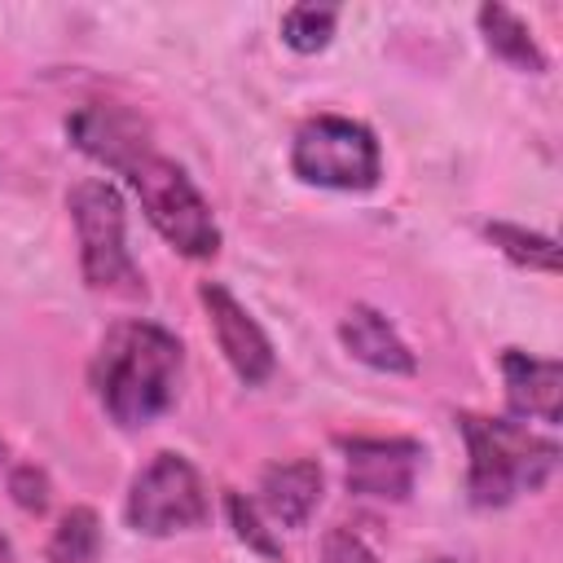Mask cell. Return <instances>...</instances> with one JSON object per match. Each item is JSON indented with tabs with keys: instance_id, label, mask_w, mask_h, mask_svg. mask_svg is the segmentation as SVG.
<instances>
[{
	"instance_id": "obj_1",
	"label": "cell",
	"mask_w": 563,
	"mask_h": 563,
	"mask_svg": "<svg viewBox=\"0 0 563 563\" xmlns=\"http://www.w3.org/2000/svg\"><path fill=\"white\" fill-rule=\"evenodd\" d=\"M180 343L154 321H119L97 356L92 387L119 427H145L176 400Z\"/></svg>"
},
{
	"instance_id": "obj_2",
	"label": "cell",
	"mask_w": 563,
	"mask_h": 563,
	"mask_svg": "<svg viewBox=\"0 0 563 563\" xmlns=\"http://www.w3.org/2000/svg\"><path fill=\"white\" fill-rule=\"evenodd\" d=\"M462 435L471 453V497L475 506H506L519 493H532L550 479L559 449L554 440L532 435L519 422L506 418H479L462 413Z\"/></svg>"
},
{
	"instance_id": "obj_3",
	"label": "cell",
	"mask_w": 563,
	"mask_h": 563,
	"mask_svg": "<svg viewBox=\"0 0 563 563\" xmlns=\"http://www.w3.org/2000/svg\"><path fill=\"white\" fill-rule=\"evenodd\" d=\"M123 176L132 180V189L141 194V207L150 216V224L189 260H207L220 251V229L211 220V207L202 202V194L194 189V180L185 176L180 163L163 158L154 145H145L141 154H132L123 163Z\"/></svg>"
},
{
	"instance_id": "obj_4",
	"label": "cell",
	"mask_w": 563,
	"mask_h": 563,
	"mask_svg": "<svg viewBox=\"0 0 563 563\" xmlns=\"http://www.w3.org/2000/svg\"><path fill=\"white\" fill-rule=\"evenodd\" d=\"M75 233H79V264H84V282L92 290L106 295H123L136 299L145 295V282L128 255L123 242V198L110 180H79L66 198Z\"/></svg>"
},
{
	"instance_id": "obj_5",
	"label": "cell",
	"mask_w": 563,
	"mask_h": 563,
	"mask_svg": "<svg viewBox=\"0 0 563 563\" xmlns=\"http://www.w3.org/2000/svg\"><path fill=\"white\" fill-rule=\"evenodd\" d=\"M290 167L308 185L325 189H369L378 180V141L365 123L343 114H317L295 132Z\"/></svg>"
},
{
	"instance_id": "obj_6",
	"label": "cell",
	"mask_w": 563,
	"mask_h": 563,
	"mask_svg": "<svg viewBox=\"0 0 563 563\" xmlns=\"http://www.w3.org/2000/svg\"><path fill=\"white\" fill-rule=\"evenodd\" d=\"M202 519H207L202 475L180 453H154V462L132 479L128 523L145 537H167V532H185Z\"/></svg>"
},
{
	"instance_id": "obj_7",
	"label": "cell",
	"mask_w": 563,
	"mask_h": 563,
	"mask_svg": "<svg viewBox=\"0 0 563 563\" xmlns=\"http://www.w3.org/2000/svg\"><path fill=\"white\" fill-rule=\"evenodd\" d=\"M202 308H207V321L216 330V343L224 352V361L233 365V374L242 383H264L273 374V347L264 339V330L255 325V317L220 286V282H202Z\"/></svg>"
},
{
	"instance_id": "obj_8",
	"label": "cell",
	"mask_w": 563,
	"mask_h": 563,
	"mask_svg": "<svg viewBox=\"0 0 563 563\" xmlns=\"http://www.w3.org/2000/svg\"><path fill=\"white\" fill-rule=\"evenodd\" d=\"M66 132H70V141L88 158H97V163H106L114 172H123V163L150 145L145 119L132 114L128 106H114V101H88V106H79L66 119Z\"/></svg>"
},
{
	"instance_id": "obj_9",
	"label": "cell",
	"mask_w": 563,
	"mask_h": 563,
	"mask_svg": "<svg viewBox=\"0 0 563 563\" xmlns=\"http://www.w3.org/2000/svg\"><path fill=\"white\" fill-rule=\"evenodd\" d=\"M347 453V488L361 497H383L400 501L413 488L418 471V444L413 440H343Z\"/></svg>"
},
{
	"instance_id": "obj_10",
	"label": "cell",
	"mask_w": 563,
	"mask_h": 563,
	"mask_svg": "<svg viewBox=\"0 0 563 563\" xmlns=\"http://www.w3.org/2000/svg\"><path fill=\"white\" fill-rule=\"evenodd\" d=\"M501 374H506V400L519 418L559 422L563 413V365L559 361H541L519 347H506Z\"/></svg>"
},
{
	"instance_id": "obj_11",
	"label": "cell",
	"mask_w": 563,
	"mask_h": 563,
	"mask_svg": "<svg viewBox=\"0 0 563 563\" xmlns=\"http://www.w3.org/2000/svg\"><path fill=\"white\" fill-rule=\"evenodd\" d=\"M339 339H343V347H347L361 365H369V369H383V374H413V352H409L405 339L387 325V317H383L378 308H369V303H356V308L343 317Z\"/></svg>"
},
{
	"instance_id": "obj_12",
	"label": "cell",
	"mask_w": 563,
	"mask_h": 563,
	"mask_svg": "<svg viewBox=\"0 0 563 563\" xmlns=\"http://www.w3.org/2000/svg\"><path fill=\"white\" fill-rule=\"evenodd\" d=\"M260 501L268 506V515L286 528L308 523V515L321 501V466L299 457V462H277L264 471L260 479Z\"/></svg>"
},
{
	"instance_id": "obj_13",
	"label": "cell",
	"mask_w": 563,
	"mask_h": 563,
	"mask_svg": "<svg viewBox=\"0 0 563 563\" xmlns=\"http://www.w3.org/2000/svg\"><path fill=\"white\" fill-rule=\"evenodd\" d=\"M479 31H484V44H488L501 62H510L515 70H528V75H541V70H545V53L537 48L532 31H528L510 9L484 4V9H479Z\"/></svg>"
},
{
	"instance_id": "obj_14",
	"label": "cell",
	"mask_w": 563,
	"mask_h": 563,
	"mask_svg": "<svg viewBox=\"0 0 563 563\" xmlns=\"http://www.w3.org/2000/svg\"><path fill=\"white\" fill-rule=\"evenodd\" d=\"M101 550V523L97 510L88 506H70L62 515V523L48 537V563H92Z\"/></svg>"
},
{
	"instance_id": "obj_15",
	"label": "cell",
	"mask_w": 563,
	"mask_h": 563,
	"mask_svg": "<svg viewBox=\"0 0 563 563\" xmlns=\"http://www.w3.org/2000/svg\"><path fill=\"white\" fill-rule=\"evenodd\" d=\"M484 233H488V242H493L501 255H510V260L523 264V268H537V273H554V268H559V246H554L545 233H528V229H519V224H488Z\"/></svg>"
},
{
	"instance_id": "obj_16",
	"label": "cell",
	"mask_w": 563,
	"mask_h": 563,
	"mask_svg": "<svg viewBox=\"0 0 563 563\" xmlns=\"http://www.w3.org/2000/svg\"><path fill=\"white\" fill-rule=\"evenodd\" d=\"M334 22H339V9H330V4H295L282 18V40L295 53H317L330 44Z\"/></svg>"
},
{
	"instance_id": "obj_17",
	"label": "cell",
	"mask_w": 563,
	"mask_h": 563,
	"mask_svg": "<svg viewBox=\"0 0 563 563\" xmlns=\"http://www.w3.org/2000/svg\"><path fill=\"white\" fill-rule=\"evenodd\" d=\"M229 519H233V528H238V537L242 541H251L260 554H268V559H282V545L260 528V519H255V506L242 497V493H229Z\"/></svg>"
},
{
	"instance_id": "obj_18",
	"label": "cell",
	"mask_w": 563,
	"mask_h": 563,
	"mask_svg": "<svg viewBox=\"0 0 563 563\" xmlns=\"http://www.w3.org/2000/svg\"><path fill=\"white\" fill-rule=\"evenodd\" d=\"M9 493H13V501L22 506V510H31V515H40V510H48V475L40 471V466H18L13 475H9Z\"/></svg>"
},
{
	"instance_id": "obj_19",
	"label": "cell",
	"mask_w": 563,
	"mask_h": 563,
	"mask_svg": "<svg viewBox=\"0 0 563 563\" xmlns=\"http://www.w3.org/2000/svg\"><path fill=\"white\" fill-rule=\"evenodd\" d=\"M321 559H325V563H378L374 550H369L356 532H347V528L325 532V550H321Z\"/></svg>"
},
{
	"instance_id": "obj_20",
	"label": "cell",
	"mask_w": 563,
	"mask_h": 563,
	"mask_svg": "<svg viewBox=\"0 0 563 563\" xmlns=\"http://www.w3.org/2000/svg\"><path fill=\"white\" fill-rule=\"evenodd\" d=\"M0 563H9V541L0 537Z\"/></svg>"
},
{
	"instance_id": "obj_21",
	"label": "cell",
	"mask_w": 563,
	"mask_h": 563,
	"mask_svg": "<svg viewBox=\"0 0 563 563\" xmlns=\"http://www.w3.org/2000/svg\"><path fill=\"white\" fill-rule=\"evenodd\" d=\"M431 563H453V559H431Z\"/></svg>"
},
{
	"instance_id": "obj_22",
	"label": "cell",
	"mask_w": 563,
	"mask_h": 563,
	"mask_svg": "<svg viewBox=\"0 0 563 563\" xmlns=\"http://www.w3.org/2000/svg\"><path fill=\"white\" fill-rule=\"evenodd\" d=\"M0 453H4V444H0Z\"/></svg>"
}]
</instances>
